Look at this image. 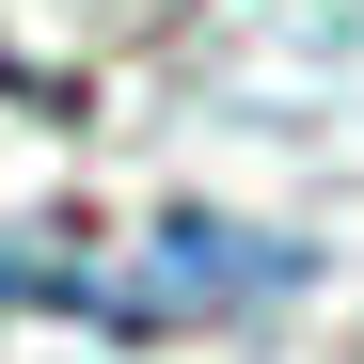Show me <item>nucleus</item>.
Masks as SVG:
<instances>
[{
	"mask_svg": "<svg viewBox=\"0 0 364 364\" xmlns=\"http://www.w3.org/2000/svg\"><path fill=\"white\" fill-rule=\"evenodd\" d=\"M0 285L16 301H80V317H111V333H191V317H237V301L301 285V254L285 237H237V222H159V237H127V254H16Z\"/></svg>",
	"mask_w": 364,
	"mask_h": 364,
	"instance_id": "obj_1",
	"label": "nucleus"
}]
</instances>
